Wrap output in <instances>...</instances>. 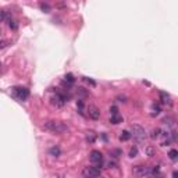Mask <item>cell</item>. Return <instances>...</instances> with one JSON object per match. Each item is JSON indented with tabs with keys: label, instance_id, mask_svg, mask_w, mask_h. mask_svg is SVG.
Returning <instances> with one entry per match:
<instances>
[{
	"label": "cell",
	"instance_id": "6da1fadb",
	"mask_svg": "<svg viewBox=\"0 0 178 178\" xmlns=\"http://www.w3.org/2000/svg\"><path fill=\"white\" fill-rule=\"evenodd\" d=\"M45 129L53 132V134H58V135L67 134V132L70 131V128H68L64 123H61V121H54V120L45 123Z\"/></svg>",
	"mask_w": 178,
	"mask_h": 178
},
{
	"label": "cell",
	"instance_id": "7a4b0ae2",
	"mask_svg": "<svg viewBox=\"0 0 178 178\" xmlns=\"http://www.w3.org/2000/svg\"><path fill=\"white\" fill-rule=\"evenodd\" d=\"M131 136H134L138 142H142V140H145V138H146V132L140 125L134 124V125L131 127Z\"/></svg>",
	"mask_w": 178,
	"mask_h": 178
},
{
	"label": "cell",
	"instance_id": "3957f363",
	"mask_svg": "<svg viewBox=\"0 0 178 178\" xmlns=\"http://www.w3.org/2000/svg\"><path fill=\"white\" fill-rule=\"evenodd\" d=\"M13 96H14L17 100H20V102H24V100L28 99L29 91L26 89V88L15 86V88H13Z\"/></svg>",
	"mask_w": 178,
	"mask_h": 178
},
{
	"label": "cell",
	"instance_id": "277c9868",
	"mask_svg": "<svg viewBox=\"0 0 178 178\" xmlns=\"http://www.w3.org/2000/svg\"><path fill=\"white\" fill-rule=\"evenodd\" d=\"M82 175H84V177H88V178H96V177H100V175H102V170H100V167H97V166L85 167V168L82 170Z\"/></svg>",
	"mask_w": 178,
	"mask_h": 178
},
{
	"label": "cell",
	"instance_id": "5b68a950",
	"mask_svg": "<svg viewBox=\"0 0 178 178\" xmlns=\"http://www.w3.org/2000/svg\"><path fill=\"white\" fill-rule=\"evenodd\" d=\"M67 102H68V96H65L61 92H57L56 95L52 96V105L56 106V107H63Z\"/></svg>",
	"mask_w": 178,
	"mask_h": 178
},
{
	"label": "cell",
	"instance_id": "8992f818",
	"mask_svg": "<svg viewBox=\"0 0 178 178\" xmlns=\"http://www.w3.org/2000/svg\"><path fill=\"white\" fill-rule=\"evenodd\" d=\"M89 159H91V161L93 163V166L102 167V164H103V155L99 152V150H92Z\"/></svg>",
	"mask_w": 178,
	"mask_h": 178
},
{
	"label": "cell",
	"instance_id": "52a82bcc",
	"mask_svg": "<svg viewBox=\"0 0 178 178\" xmlns=\"http://www.w3.org/2000/svg\"><path fill=\"white\" fill-rule=\"evenodd\" d=\"M86 111H88V116H89V118H92V120H99V118H100V111H99V109H97L95 105H89V106H88Z\"/></svg>",
	"mask_w": 178,
	"mask_h": 178
},
{
	"label": "cell",
	"instance_id": "ba28073f",
	"mask_svg": "<svg viewBox=\"0 0 178 178\" xmlns=\"http://www.w3.org/2000/svg\"><path fill=\"white\" fill-rule=\"evenodd\" d=\"M134 174H136V175H150V167L136 166L134 168Z\"/></svg>",
	"mask_w": 178,
	"mask_h": 178
},
{
	"label": "cell",
	"instance_id": "9c48e42d",
	"mask_svg": "<svg viewBox=\"0 0 178 178\" xmlns=\"http://www.w3.org/2000/svg\"><path fill=\"white\" fill-rule=\"evenodd\" d=\"M49 155L53 156V157H58V156L61 155V150H60L58 146H53V148H50V149H49Z\"/></svg>",
	"mask_w": 178,
	"mask_h": 178
},
{
	"label": "cell",
	"instance_id": "30bf717a",
	"mask_svg": "<svg viewBox=\"0 0 178 178\" xmlns=\"http://www.w3.org/2000/svg\"><path fill=\"white\" fill-rule=\"evenodd\" d=\"M110 123L111 124H120V123H123V117H121L118 113H117V114H111Z\"/></svg>",
	"mask_w": 178,
	"mask_h": 178
},
{
	"label": "cell",
	"instance_id": "8fae6325",
	"mask_svg": "<svg viewBox=\"0 0 178 178\" xmlns=\"http://www.w3.org/2000/svg\"><path fill=\"white\" fill-rule=\"evenodd\" d=\"M74 81H75V78H74L73 74H65L64 75V82H67V84H74Z\"/></svg>",
	"mask_w": 178,
	"mask_h": 178
},
{
	"label": "cell",
	"instance_id": "7c38bea8",
	"mask_svg": "<svg viewBox=\"0 0 178 178\" xmlns=\"http://www.w3.org/2000/svg\"><path fill=\"white\" fill-rule=\"evenodd\" d=\"M129 138H131V134H129L128 131H123L120 135V140H123V142H125V140H128Z\"/></svg>",
	"mask_w": 178,
	"mask_h": 178
},
{
	"label": "cell",
	"instance_id": "4fadbf2b",
	"mask_svg": "<svg viewBox=\"0 0 178 178\" xmlns=\"http://www.w3.org/2000/svg\"><path fill=\"white\" fill-rule=\"evenodd\" d=\"M160 129L159 128H156V129H152V132H150V138H152V139H157L159 136H160Z\"/></svg>",
	"mask_w": 178,
	"mask_h": 178
},
{
	"label": "cell",
	"instance_id": "5bb4252c",
	"mask_svg": "<svg viewBox=\"0 0 178 178\" xmlns=\"http://www.w3.org/2000/svg\"><path fill=\"white\" fill-rule=\"evenodd\" d=\"M168 157L171 159L172 161H175V160H177V157H178V152L175 149H171V150H170V153H168Z\"/></svg>",
	"mask_w": 178,
	"mask_h": 178
},
{
	"label": "cell",
	"instance_id": "9a60e30c",
	"mask_svg": "<svg viewBox=\"0 0 178 178\" xmlns=\"http://www.w3.org/2000/svg\"><path fill=\"white\" fill-rule=\"evenodd\" d=\"M160 96H161V99H163L161 100L163 103H170V95H167L166 92H161Z\"/></svg>",
	"mask_w": 178,
	"mask_h": 178
},
{
	"label": "cell",
	"instance_id": "2e32d148",
	"mask_svg": "<svg viewBox=\"0 0 178 178\" xmlns=\"http://www.w3.org/2000/svg\"><path fill=\"white\" fill-rule=\"evenodd\" d=\"M172 121H174V120H172L171 117H168V118H164V120H163V124H164V125H170V127H171V125H174V123H172Z\"/></svg>",
	"mask_w": 178,
	"mask_h": 178
},
{
	"label": "cell",
	"instance_id": "e0dca14e",
	"mask_svg": "<svg viewBox=\"0 0 178 178\" xmlns=\"http://www.w3.org/2000/svg\"><path fill=\"white\" fill-rule=\"evenodd\" d=\"M152 109H153V111H155V113H152V116H155V114L157 116V114L160 113V106H159V105H153Z\"/></svg>",
	"mask_w": 178,
	"mask_h": 178
},
{
	"label": "cell",
	"instance_id": "ac0fdd59",
	"mask_svg": "<svg viewBox=\"0 0 178 178\" xmlns=\"http://www.w3.org/2000/svg\"><path fill=\"white\" fill-rule=\"evenodd\" d=\"M77 107H78L79 113H81V114H84V102H82V100H79V102L77 103Z\"/></svg>",
	"mask_w": 178,
	"mask_h": 178
},
{
	"label": "cell",
	"instance_id": "d6986e66",
	"mask_svg": "<svg viewBox=\"0 0 178 178\" xmlns=\"http://www.w3.org/2000/svg\"><path fill=\"white\" fill-rule=\"evenodd\" d=\"M86 140H88V142H91V143L95 142V135H93V132H89V134H88Z\"/></svg>",
	"mask_w": 178,
	"mask_h": 178
},
{
	"label": "cell",
	"instance_id": "ffe728a7",
	"mask_svg": "<svg viewBox=\"0 0 178 178\" xmlns=\"http://www.w3.org/2000/svg\"><path fill=\"white\" fill-rule=\"evenodd\" d=\"M9 26L11 29H17L18 28V24L15 22V21H13V20H9Z\"/></svg>",
	"mask_w": 178,
	"mask_h": 178
},
{
	"label": "cell",
	"instance_id": "44dd1931",
	"mask_svg": "<svg viewBox=\"0 0 178 178\" xmlns=\"http://www.w3.org/2000/svg\"><path fill=\"white\" fill-rule=\"evenodd\" d=\"M136 155H138V149L136 148H131V150H129V157H135Z\"/></svg>",
	"mask_w": 178,
	"mask_h": 178
},
{
	"label": "cell",
	"instance_id": "7402d4cb",
	"mask_svg": "<svg viewBox=\"0 0 178 178\" xmlns=\"http://www.w3.org/2000/svg\"><path fill=\"white\" fill-rule=\"evenodd\" d=\"M41 9H42V10H43V11H45V13H49V11H50V7H49V6H47V4H43V3H42V4H41Z\"/></svg>",
	"mask_w": 178,
	"mask_h": 178
},
{
	"label": "cell",
	"instance_id": "603a6c76",
	"mask_svg": "<svg viewBox=\"0 0 178 178\" xmlns=\"http://www.w3.org/2000/svg\"><path fill=\"white\" fill-rule=\"evenodd\" d=\"M6 20V11H3V10H0V22L2 21Z\"/></svg>",
	"mask_w": 178,
	"mask_h": 178
},
{
	"label": "cell",
	"instance_id": "cb8c5ba5",
	"mask_svg": "<svg viewBox=\"0 0 178 178\" xmlns=\"http://www.w3.org/2000/svg\"><path fill=\"white\" fill-rule=\"evenodd\" d=\"M146 153H148V156H150V157H152V156L155 155V150H153L152 148H148V149H146Z\"/></svg>",
	"mask_w": 178,
	"mask_h": 178
},
{
	"label": "cell",
	"instance_id": "d4e9b609",
	"mask_svg": "<svg viewBox=\"0 0 178 178\" xmlns=\"http://www.w3.org/2000/svg\"><path fill=\"white\" fill-rule=\"evenodd\" d=\"M110 113H111V114H117V107H116V106L110 107Z\"/></svg>",
	"mask_w": 178,
	"mask_h": 178
},
{
	"label": "cell",
	"instance_id": "484cf974",
	"mask_svg": "<svg viewBox=\"0 0 178 178\" xmlns=\"http://www.w3.org/2000/svg\"><path fill=\"white\" fill-rule=\"evenodd\" d=\"M7 46V42L6 41H2L0 42V49H3V47H6Z\"/></svg>",
	"mask_w": 178,
	"mask_h": 178
},
{
	"label": "cell",
	"instance_id": "4316f807",
	"mask_svg": "<svg viewBox=\"0 0 178 178\" xmlns=\"http://www.w3.org/2000/svg\"><path fill=\"white\" fill-rule=\"evenodd\" d=\"M0 67H2V63H0Z\"/></svg>",
	"mask_w": 178,
	"mask_h": 178
},
{
	"label": "cell",
	"instance_id": "83f0119b",
	"mask_svg": "<svg viewBox=\"0 0 178 178\" xmlns=\"http://www.w3.org/2000/svg\"><path fill=\"white\" fill-rule=\"evenodd\" d=\"M0 34H2V32H0Z\"/></svg>",
	"mask_w": 178,
	"mask_h": 178
}]
</instances>
